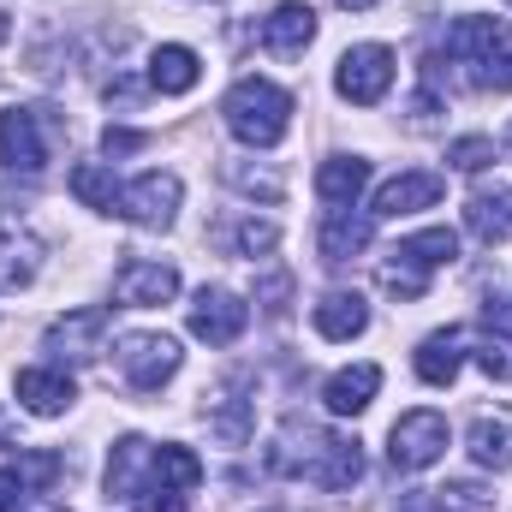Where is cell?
I'll list each match as a JSON object with an SVG mask.
<instances>
[{
	"mask_svg": "<svg viewBox=\"0 0 512 512\" xmlns=\"http://www.w3.org/2000/svg\"><path fill=\"white\" fill-rule=\"evenodd\" d=\"M197 78H203V60L185 42H167V48L149 54V84L161 96H185V90H197Z\"/></svg>",
	"mask_w": 512,
	"mask_h": 512,
	"instance_id": "obj_22",
	"label": "cell"
},
{
	"mask_svg": "<svg viewBox=\"0 0 512 512\" xmlns=\"http://www.w3.org/2000/svg\"><path fill=\"white\" fill-rule=\"evenodd\" d=\"M465 227H471L483 245H507V239H512V191H507V185L477 191V197L465 203Z\"/></svg>",
	"mask_w": 512,
	"mask_h": 512,
	"instance_id": "obj_23",
	"label": "cell"
},
{
	"mask_svg": "<svg viewBox=\"0 0 512 512\" xmlns=\"http://www.w3.org/2000/svg\"><path fill=\"white\" fill-rule=\"evenodd\" d=\"M12 393H18V405H24L30 417H66V405L78 399V387H72V376H66L60 364H30V370H18V376H12Z\"/></svg>",
	"mask_w": 512,
	"mask_h": 512,
	"instance_id": "obj_12",
	"label": "cell"
},
{
	"mask_svg": "<svg viewBox=\"0 0 512 512\" xmlns=\"http://www.w3.org/2000/svg\"><path fill=\"white\" fill-rule=\"evenodd\" d=\"M471 459L483 471H512V411H483L471 423Z\"/></svg>",
	"mask_w": 512,
	"mask_h": 512,
	"instance_id": "obj_24",
	"label": "cell"
},
{
	"mask_svg": "<svg viewBox=\"0 0 512 512\" xmlns=\"http://www.w3.org/2000/svg\"><path fill=\"white\" fill-rule=\"evenodd\" d=\"M441 495V512H489L495 507V495L483 489V483H447V489H435Z\"/></svg>",
	"mask_w": 512,
	"mask_h": 512,
	"instance_id": "obj_32",
	"label": "cell"
},
{
	"mask_svg": "<svg viewBox=\"0 0 512 512\" xmlns=\"http://www.w3.org/2000/svg\"><path fill=\"white\" fill-rule=\"evenodd\" d=\"M346 12H370V6H382V0H340Z\"/></svg>",
	"mask_w": 512,
	"mask_h": 512,
	"instance_id": "obj_41",
	"label": "cell"
},
{
	"mask_svg": "<svg viewBox=\"0 0 512 512\" xmlns=\"http://www.w3.org/2000/svg\"><path fill=\"white\" fill-rule=\"evenodd\" d=\"M447 417L441 411H405L399 423H393V435H387V459H393V471H429L441 453H447Z\"/></svg>",
	"mask_w": 512,
	"mask_h": 512,
	"instance_id": "obj_5",
	"label": "cell"
},
{
	"mask_svg": "<svg viewBox=\"0 0 512 512\" xmlns=\"http://www.w3.org/2000/svg\"><path fill=\"white\" fill-rule=\"evenodd\" d=\"M262 298H268V316H286V298H292V280H286V274H268V280H262Z\"/></svg>",
	"mask_w": 512,
	"mask_h": 512,
	"instance_id": "obj_37",
	"label": "cell"
},
{
	"mask_svg": "<svg viewBox=\"0 0 512 512\" xmlns=\"http://www.w3.org/2000/svg\"><path fill=\"white\" fill-rule=\"evenodd\" d=\"M24 512H60V507H48V501H36V507H24Z\"/></svg>",
	"mask_w": 512,
	"mask_h": 512,
	"instance_id": "obj_43",
	"label": "cell"
},
{
	"mask_svg": "<svg viewBox=\"0 0 512 512\" xmlns=\"http://www.w3.org/2000/svg\"><path fill=\"white\" fill-rule=\"evenodd\" d=\"M54 155V120L48 108H6L0 114V161L12 173H42Z\"/></svg>",
	"mask_w": 512,
	"mask_h": 512,
	"instance_id": "obj_3",
	"label": "cell"
},
{
	"mask_svg": "<svg viewBox=\"0 0 512 512\" xmlns=\"http://www.w3.org/2000/svg\"><path fill=\"white\" fill-rule=\"evenodd\" d=\"M310 322H316L322 340H358L370 328V304L358 292H322L316 310H310Z\"/></svg>",
	"mask_w": 512,
	"mask_h": 512,
	"instance_id": "obj_18",
	"label": "cell"
},
{
	"mask_svg": "<svg viewBox=\"0 0 512 512\" xmlns=\"http://www.w3.org/2000/svg\"><path fill=\"white\" fill-rule=\"evenodd\" d=\"M387 84H393V54H387L382 42H358V48H346L340 66H334V90H340L346 102H358V108H376L387 96Z\"/></svg>",
	"mask_w": 512,
	"mask_h": 512,
	"instance_id": "obj_7",
	"label": "cell"
},
{
	"mask_svg": "<svg viewBox=\"0 0 512 512\" xmlns=\"http://www.w3.org/2000/svg\"><path fill=\"white\" fill-rule=\"evenodd\" d=\"M42 274V239L30 227H18L12 215H0V292H18Z\"/></svg>",
	"mask_w": 512,
	"mask_h": 512,
	"instance_id": "obj_14",
	"label": "cell"
},
{
	"mask_svg": "<svg viewBox=\"0 0 512 512\" xmlns=\"http://www.w3.org/2000/svg\"><path fill=\"white\" fill-rule=\"evenodd\" d=\"M102 340H108V310L84 304V310H66V316L48 322L42 352H54V364H96L102 358Z\"/></svg>",
	"mask_w": 512,
	"mask_h": 512,
	"instance_id": "obj_8",
	"label": "cell"
},
{
	"mask_svg": "<svg viewBox=\"0 0 512 512\" xmlns=\"http://www.w3.org/2000/svg\"><path fill=\"white\" fill-rule=\"evenodd\" d=\"M221 114H227V131H233L239 143L274 149V143L286 137V126H292V96H286L280 84H268V78H239V84L227 90Z\"/></svg>",
	"mask_w": 512,
	"mask_h": 512,
	"instance_id": "obj_1",
	"label": "cell"
},
{
	"mask_svg": "<svg viewBox=\"0 0 512 512\" xmlns=\"http://www.w3.org/2000/svg\"><path fill=\"white\" fill-rule=\"evenodd\" d=\"M179 197H185L179 173H161V167H149V173H137L126 191H120V215H126V221H137V227H173V215H179Z\"/></svg>",
	"mask_w": 512,
	"mask_h": 512,
	"instance_id": "obj_9",
	"label": "cell"
},
{
	"mask_svg": "<svg viewBox=\"0 0 512 512\" xmlns=\"http://www.w3.org/2000/svg\"><path fill=\"white\" fill-rule=\"evenodd\" d=\"M227 179L245 191V197H262V203H280V179H268V173H251V167H227Z\"/></svg>",
	"mask_w": 512,
	"mask_h": 512,
	"instance_id": "obj_35",
	"label": "cell"
},
{
	"mask_svg": "<svg viewBox=\"0 0 512 512\" xmlns=\"http://www.w3.org/2000/svg\"><path fill=\"white\" fill-rule=\"evenodd\" d=\"M393 512H441V495L435 489H411V495H399Z\"/></svg>",
	"mask_w": 512,
	"mask_h": 512,
	"instance_id": "obj_39",
	"label": "cell"
},
{
	"mask_svg": "<svg viewBox=\"0 0 512 512\" xmlns=\"http://www.w3.org/2000/svg\"><path fill=\"white\" fill-rule=\"evenodd\" d=\"M120 376H126L137 393H161V382H173L179 376V340L173 334H126L120 340Z\"/></svg>",
	"mask_w": 512,
	"mask_h": 512,
	"instance_id": "obj_6",
	"label": "cell"
},
{
	"mask_svg": "<svg viewBox=\"0 0 512 512\" xmlns=\"http://www.w3.org/2000/svg\"><path fill=\"white\" fill-rule=\"evenodd\" d=\"M197 483H203V459H197L191 447H179V441L155 447V465H149V489H173V495H191Z\"/></svg>",
	"mask_w": 512,
	"mask_h": 512,
	"instance_id": "obj_26",
	"label": "cell"
},
{
	"mask_svg": "<svg viewBox=\"0 0 512 512\" xmlns=\"http://www.w3.org/2000/svg\"><path fill=\"white\" fill-rule=\"evenodd\" d=\"M245 322H251V304L227 286H203L197 304H191V334L209 340V346H233L245 334Z\"/></svg>",
	"mask_w": 512,
	"mask_h": 512,
	"instance_id": "obj_10",
	"label": "cell"
},
{
	"mask_svg": "<svg viewBox=\"0 0 512 512\" xmlns=\"http://www.w3.org/2000/svg\"><path fill=\"white\" fill-rule=\"evenodd\" d=\"M131 512H191V501L173 495V489H143V495L131 501Z\"/></svg>",
	"mask_w": 512,
	"mask_h": 512,
	"instance_id": "obj_36",
	"label": "cell"
},
{
	"mask_svg": "<svg viewBox=\"0 0 512 512\" xmlns=\"http://www.w3.org/2000/svg\"><path fill=\"white\" fill-rule=\"evenodd\" d=\"M286 471H298V477L316 483V489H352V483L364 477V453H358V441H346V435H310V447H304L298 459H286Z\"/></svg>",
	"mask_w": 512,
	"mask_h": 512,
	"instance_id": "obj_4",
	"label": "cell"
},
{
	"mask_svg": "<svg viewBox=\"0 0 512 512\" xmlns=\"http://www.w3.org/2000/svg\"><path fill=\"white\" fill-rule=\"evenodd\" d=\"M18 495H24L18 471H0V512H18Z\"/></svg>",
	"mask_w": 512,
	"mask_h": 512,
	"instance_id": "obj_40",
	"label": "cell"
},
{
	"mask_svg": "<svg viewBox=\"0 0 512 512\" xmlns=\"http://www.w3.org/2000/svg\"><path fill=\"white\" fill-rule=\"evenodd\" d=\"M453 54L471 66L483 90H512V24L507 18H459Z\"/></svg>",
	"mask_w": 512,
	"mask_h": 512,
	"instance_id": "obj_2",
	"label": "cell"
},
{
	"mask_svg": "<svg viewBox=\"0 0 512 512\" xmlns=\"http://www.w3.org/2000/svg\"><path fill=\"white\" fill-rule=\"evenodd\" d=\"M489 340L477 346V364L489 370V382H512V334H495V328H483Z\"/></svg>",
	"mask_w": 512,
	"mask_h": 512,
	"instance_id": "obj_31",
	"label": "cell"
},
{
	"mask_svg": "<svg viewBox=\"0 0 512 512\" xmlns=\"http://www.w3.org/2000/svg\"><path fill=\"white\" fill-rule=\"evenodd\" d=\"M72 197L84 209H96V215H120V185H114V173L102 161H78L72 167Z\"/></svg>",
	"mask_w": 512,
	"mask_h": 512,
	"instance_id": "obj_28",
	"label": "cell"
},
{
	"mask_svg": "<svg viewBox=\"0 0 512 512\" xmlns=\"http://www.w3.org/2000/svg\"><path fill=\"white\" fill-rule=\"evenodd\" d=\"M203 417H209V429H215V441H227V447H245L256 429V405L239 393V387H227L221 399H209L203 405Z\"/></svg>",
	"mask_w": 512,
	"mask_h": 512,
	"instance_id": "obj_25",
	"label": "cell"
},
{
	"mask_svg": "<svg viewBox=\"0 0 512 512\" xmlns=\"http://www.w3.org/2000/svg\"><path fill=\"white\" fill-rule=\"evenodd\" d=\"M179 292V268L173 262H149V256H126L120 274H114V298L131 310H149V304H167Z\"/></svg>",
	"mask_w": 512,
	"mask_h": 512,
	"instance_id": "obj_11",
	"label": "cell"
},
{
	"mask_svg": "<svg viewBox=\"0 0 512 512\" xmlns=\"http://www.w3.org/2000/svg\"><path fill=\"white\" fill-rule=\"evenodd\" d=\"M364 185H370V161H364V155H328V161L316 167V191H322L328 209H352Z\"/></svg>",
	"mask_w": 512,
	"mask_h": 512,
	"instance_id": "obj_19",
	"label": "cell"
},
{
	"mask_svg": "<svg viewBox=\"0 0 512 512\" xmlns=\"http://www.w3.org/2000/svg\"><path fill=\"white\" fill-rule=\"evenodd\" d=\"M102 149H108V155H131V149H143V131H102Z\"/></svg>",
	"mask_w": 512,
	"mask_h": 512,
	"instance_id": "obj_38",
	"label": "cell"
},
{
	"mask_svg": "<svg viewBox=\"0 0 512 512\" xmlns=\"http://www.w3.org/2000/svg\"><path fill=\"white\" fill-rule=\"evenodd\" d=\"M149 465H155V447L143 435H120L114 441V459H108V495H126L137 501L149 489Z\"/></svg>",
	"mask_w": 512,
	"mask_h": 512,
	"instance_id": "obj_17",
	"label": "cell"
},
{
	"mask_svg": "<svg viewBox=\"0 0 512 512\" xmlns=\"http://www.w3.org/2000/svg\"><path fill=\"white\" fill-rule=\"evenodd\" d=\"M382 286L393 292V298H423V292H429V274H417L411 262L393 256V262H382Z\"/></svg>",
	"mask_w": 512,
	"mask_h": 512,
	"instance_id": "obj_33",
	"label": "cell"
},
{
	"mask_svg": "<svg viewBox=\"0 0 512 512\" xmlns=\"http://www.w3.org/2000/svg\"><path fill=\"white\" fill-rule=\"evenodd\" d=\"M447 161H453L459 173H483V167L495 161V137H459V143L447 149Z\"/></svg>",
	"mask_w": 512,
	"mask_h": 512,
	"instance_id": "obj_34",
	"label": "cell"
},
{
	"mask_svg": "<svg viewBox=\"0 0 512 512\" xmlns=\"http://www.w3.org/2000/svg\"><path fill=\"white\" fill-rule=\"evenodd\" d=\"M274 245H280V227H274V221L245 215V221L233 227V251H239V256H262V251H274Z\"/></svg>",
	"mask_w": 512,
	"mask_h": 512,
	"instance_id": "obj_29",
	"label": "cell"
},
{
	"mask_svg": "<svg viewBox=\"0 0 512 512\" xmlns=\"http://www.w3.org/2000/svg\"><path fill=\"white\" fill-rule=\"evenodd\" d=\"M501 149H507V155H512V126H507V143H501Z\"/></svg>",
	"mask_w": 512,
	"mask_h": 512,
	"instance_id": "obj_44",
	"label": "cell"
},
{
	"mask_svg": "<svg viewBox=\"0 0 512 512\" xmlns=\"http://www.w3.org/2000/svg\"><path fill=\"white\" fill-rule=\"evenodd\" d=\"M459 364H465V328H441L417 346V376L429 387H453Z\"/></svg>",
	"mask_w": 512,
	"mask_h": 512,
	"instance_id": "obj_21",
	"label": "cell"
},
{
	"mask_svg": "<svg viewBox=\"0 0 512 512\" xmlns=\"http://www.w3.org/2000/svg\"><path fill=\"white\" fill-rule=\"evenodd\" d=\"M376 387H382V364H352V370L328 376V387H322V405H328L334 417H358V411L376 399Z\"/></svg>",
	"mask_w": 512,
	"mask_h": 512,
	"instance_id": "obj_20",
	"label": "cell"
},
{
	"mask_svg": "<svg viewBox=\"0 0 512 512\" xmlns=\"http://www.w3.org/2000/svg\"><path fill=\"white\" fill-rule=\"evenodd\" d=\"M441 191H447V179H441V173H429V167H417V173H399V179H387L382 191H376V209H370V215L399 221V215L435 209V203H441Z\"/></svg>",
	"mask_w": 512,
	"mask_h": 512,
	"instance_id": "obj_13",
	"label": "cell"
},
{
	"mask_svg": "<svg viewBox=\"0 0 512 512\" xmlns=\"http://www.w3.org/2000/svg\"><path fill=\"white\" fill-rule=\"evenodd\" d=\"M6 36H12V18H6V12H0V48H6Z\"/></svg>",
	"mask_w": 512,
	"mask_h": 512,
	"instance_id": "obj_42",
	"label": "cell"
},
{
	"mask_svg": "<svg viewBox=\"0 0 512 512\" xmlns=\"http://www.w3.org/2000/svg\"><path fill=\"white\" fill-rule=\"evenodd\" d=\"M12 471H18L24 495H42V489L60 477V459H54V453H18V465H12Z\"/></svg>",
	"mask_w": 512,
	"mask_h": 512,
	"instance_id": "obj_30",
	"label": "cell"
},
{
	"mask_svg": "<svg viewBox=\"0 0 512 512\" xmlns=\"http://www.w3.org/2000/svg\"><path fill=\"white\" fill-rule=\"evenodd\" d=\"M310 42H316V12H310L304 0H286V6H274V12L262 18V48H268V54L298 60Z\"/></svg>",
	"mask_w": 512,
	"mask_h": 512,
	"instance_id": "obj_15",
	"label": "cell"
},
{
	"mask_svg": "<svg viewBox=\"0 0 512 512\" xmlns=\"http://www.w3.org/2000/svg\"><path fill=\"white\" fill-rule=\"evenodd\" d=\"M399 262H411L417 274H435V268H447L453 256H459V233L453 227H423V233H411V239H399Z\"/></svg>",
	"mask_w": 512,
	"mask_h": 512,
	"instance_id": "obj_27",
	"label": "cell"
},
{
	"mask_svg": "<svg viewBox=\"0 0 512 512\" xmlns=\"http://www.w3.org/2000/svg\"><path fill=\"white\" fill-rule=\"evenodd\" d=\"M370 233H376L370 215L328 209V215H322V233H316V251H322V262H352L358 251H370Z\"/></svg>",
	"mask_w": 512,
	"mask_h": 512,
	"instance_id": "obj_16",
	"label": "cell"
}]
</instances>
